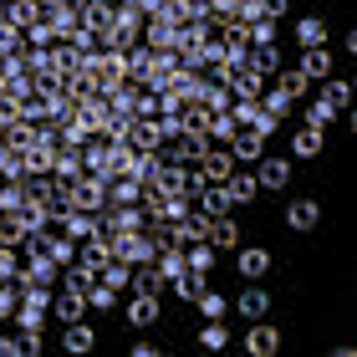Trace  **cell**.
<instances>
[{"label":"cell","instance_id":"obj_37","mask_svg":"<svg viewBox=\"0 0 357 357\" xmlns=\"http://www.w3.org/2000/svg\"><path fill=\"white\" fill-rule=\"evenodd\" d=\"M235 118H230V107H225V112H209V123H204V133H209V143H230L235 138Z\"/></svg>","mask_w":357,"mask_h":357},{"label":"cell","instance_id":"obj_44","mask_svg":"<svg viewBox=\"0 0 357 357\" xmlns=\"http://www.w3.org/2000/svg\"><path fill=\"white\" fill-rule=\"evenodd\" d=\"M21 46H26V31L10 26V21H0V56H15Z\"/></svg>","mask_w":357,"mask_h":357},{"label":"cell","instance_id":"obj_19","mask_svg":"<svg viewBox=\"0 0 357 357\" xmlns=\"http://www.w3.org/2000/svg\"><path fill=\"white\" fill-rule=\"evenodd\" d=\"M209 245H215V250H240V240H245V235H240V225H235V215H215V220H209Z\"/></svg>","mask_w":357,"mask_h":357},{"label":"cell","instance_id":"obj_24","mask_svg":"<svg viewBox=\"0 0 357 357\" xmlns=\"http://www.w3.org/2000/svg\"><path fill=\"white\" fill-rule=\"evenodd\" d=\"M245 67H250V72H261V77H266V82H271V77H275V72H281V46H250V56H245Z\"/></svg>","mask_w":357,"mask_h":357},{"label":"cell","instance_id":"obj_41","mask_svg":"<svg viewBox=\"0 0 357 357\" xmlns=\"http://www.w3.org/2000/svg\"><path fill=\"white\" fill-rule=\"evenodd\" d=\"M112 306H118V291L102 286V281H92L87 286V312H112Z\"/></svg>","mask_w":357,"mask_h":357},{"label":"cell","instance_id":"obj_51","mask_svg":"<svg viewBox=\"0 0 357 357\" xmlns=\"http://www.w3.org/2000/svg\"><path fill=\"white\" fill-rule=\"evenodd\" d=\"M261 6H266L271 21H281V15H286V0H261Z\"/></svg>","mask_w":357,"mask_h":357},{"label":"cell","instance_id":"obj_22","mask_svg":"<svg viewBox=\"0 0 357 357\" xmlns=\"http://www.w3.org/2000/svg\"><path fill=\"white\" fill-rule=\"evenodd\" d=\"M112 21H118V10H112V6H107V0H92V6H82V26L92 31V36H97V41H102V36H107V31H112Z\"/></svg>","mask_w":357,"mask_h":357},{"label":"cell","instance_id":"obj_46","mask_svg":"<svg viewBox=\"0 0 357 357\" xmlns=\"http://www.w3.org/2000/svg\"><path fill=\"white\" fill-rule=\"evenodd\" d=\"M0 357H26V342H21V327H0Z\"/></svg>","mask_w":357,"mask_h":357},{"label":"cell","instance_id":"obj_31","mask_svg":"<svg viewBox=\"0 0 357 357\" xmlns=\"http://www.w3.org/2000/svg\"><path fill=\"white\" fill-rule=\"evenodd\" d=\"M184 178H189V169L184 164H174V158H164V169H158V194H184Z\"/></svg>","mask_w":357,"mask_h":357},{"label":"cell","instance_id":"obj_26","mask_svg":"<svg viewBox=\"0 0 357 357\" xmlns=\"http://www.w3.org/2000/svg\"><path fill=\"white\" fill-rule=\"evenodd\" d=\"M225 87H230L235 97H261V92H266V77H261V72H250V67H235Z\"/></svg>","mask_w":357,"mask_h":357},{"label":"cell","instance_id":"obj_50","mask_svg":"<svg viewBox=\"0 0 357 357\" xmlns=\"http://www.w3.org/2000/svg\"><path fill=\"white\" fill-rule=\"evenodd\" d=\"M133 357H164V347L149 342V337H138V342H133Z\"/></svg>","mask_w":357,"mask_h":357},{"label":"cell","instance_id":"obj_39","mask_svg":"<svg viewBox=\"0 0 357 357\" xmlns=\"http://www.w3.org/2000/svg\"><path fill=\"white\" fill-rule=\"evenodd\" d=\"M199 347H204V352L230 347V327H225V317H220V321H204V327H199Z\"/></svg>","mask_w":357,"mask_h":357},{"label":"cell","instance_id":"obj_33","mask_svg":"<svg viewBox=\"0 0 357 357\" xmlns=\"http://www.w3.org/2000/svg\"><path fill=\"white\" fill-rule=\"evenodd\" d=\"M204 286H209V275H199V271H184V275H174V281H169V291H174L178 301H194Z\"/></svg>","mask_w":357,"mask_h":357},{"label":"cell","instance_id":"obj_21","mask_svg":"<svg viewBox=\"0 0 357 357\" xmlns=\"http://www.w3.org/2000/svg\"><path fill=\"white\" fill-rule=\"evenodd\" d=\"M225 194H230V204H250L255 194H261V184H255V174H250L245 164H240L230 178H225Z\"/></svg>","mask_w":357,"mask_h":357},{"label":"cell","instance_id":"obj_27","mask_svg":"<svg viewBox=\"0 0 357 357\" xmlns=\"http://www.w3.org/2000/svg\"><path fill=\"white\" fill-rule=\"evenodd\" d=\"M194 209H204L209 220H215V215H235V204H230V194H225V184H209L199 199H194Z\"/></svg>","mask_w":357,"mask_h":357},{"label":"cell","instance_id":"obj_23","mask_svg":"<svg viewBox=\"0 0 357 357\" xmlns=\"http://www.w3.org/2000/svg\"><path fill=\"white\" fill-rule=\"evenodd\" d=\"M291 41L296 46H327V21H321V15H301V21L291 26Z\"/></svg>","mask_w":357,"mask_h":357},{"label":"cell","instance_id":"obj_4","mask_svg":"<svg viewBox=\"0 0 357 357\" xmlns=\"http://www.w3.org/2000/svg\"><path fill=\"white\" fill-rule=\"evenodd\" d=\"M194 169H199L204 178H209V184H225V178H230L240 164H235V153H230V143H209V149H204V158H199V164H194Z\"/></svg>","mask_w":357,"mask_h":357},{"label":"cell","instance_id":"obj_29","mask_svg":"<svg viewBox=\"0 0 357 357\" xmlns=\"http://www.w3.org/2000/svg\"><path fill=\"white\" fill-rule=\"evenodd\" d=\"M138 194H143V184H138L133 174L107 178V204H138Z\"/></svg>","mask_w":357,"mask_h":357},{"label":"cell","instance_id":"obj_25","mask_svg":"<svg viewBox=\"0 0 357 357\" xmlns=\"http://www.w3.org/2000/svg\"><path fill=\"white\" fill-rule=\"evenodd\" d=\"M271 82H275V87H281V92L291 97V102H296V97H306V92H312V77H306L301 67H281V72H275V77H271Z\"/></svg>","mask_w":357,"mask_h":357},{"label":"cell","instance_id":"obj_52","mask_svg":"<svg viewBox=\"0 0 357 357\" xmlns=\"http://www.w3.org/2000/svg\"><path fill=\"white\" fill-rule=\"evenodd\" d=\"M0 327H6V321H0Z\"/></svg>","mask_w":357,"mask_h":357},{"label":"cell","instance_id":"obj_38","mask_svg":"<svg viewBox=\"0 0 357 357\" xmlns=\"http://www.w3.org/2000/svg\"><path fill=\"white\" fill-rule=\"evenodd\" d=\"M56 169V143H36L26 153V174H52Z\"/></svg>","mask_w":357,"mask_h":357},{"label":"cell","instance_id":"obj_3","mask_svg":"<svg viewBox=\"0 0 357 357\" xmlns=\"http://www.w3.org/2000/svg\"><path fill=\"white\" fill-rule=\"evenodd\" d=\"M281 342H286V332L271 327L266 317L245 327V352H250V357H275V352H281Z\"/></svg>","mask_w":357,"mask_h":357},{"label":"cell","instance_id":"obj_42","mask_svg":"<svg viewBox=\"0 0 357 357\" xmlns=\"http://www.w3.org/2000/svg\"><path fill=\"white\" fill-rule=\"evenodd\" d=\"M250 46H275V36H281V26L271 21V15H261V21H250Z\"/></svg>","mask_w":357,"mask_h":357},{"label":"cell","instance_id":"obj_30","mask_svg":"<svg viewBox=\"0 0 357 357\" xmlns=\"http://www.w3.org/2000/svg\"><path fill=\"white\" fill-rule=\"evenodd\" d=\"M61 347H67V352H92V347H97V332L87 327V317H82V321H67V337H61Z\"/></svg>","mask_w":357,"mask_h":357},{"label":"cell","instance_id":"obj_15","mask_svg":"<svg viewBox=\"0 0 357 357\" xmlns=\"http://www.w3.org/2000/svg\"><path fill=\"white\" fill-rule=\"evenodd\" d=\"M337 67V56H332V46H301V72L312 77V82H327Z\"/></svg>","mask_w":357,"mask_h":357},{"label":"cell","instance_id":"obj_47","mask_svg":"<svg viewBox=\"0 0 357 357\" xmlns=\"http://www.w3.org/2000/svg\"><path fill=\"white\" fill-rule=\"evenodd\" d=\"M15 306H21V296H15V286H10V281H0V321H6V327H10Z\"/></svg>","mask_w":357,"mask_h":357},{"label":"cell","instance_id":"obj_40","mask_svg":"<svg viewBox=\"0 0 357 357\" xmlns=\"http://www.w3.org/2000/svg\"><path fill=\"white\" fill-rule=\"evenodd\" d=\"M128 275H133V266H128V261H107L97 281H102V286H112V291H118V296H123V291H128Z\"/></svg>","mask_w":357,"mask_h":357},{"label":"cell","instance_id":"obj_32","mask_svg":"<svg viewBox=\"0 0 357 357\" xmlns=\"http://www.w3.org/2000/svg\"><path fill=\"white\" fill-rule=\"evenodd\" d=\"M261 107H266V112H271V118H275V123H281V128H286V118H291V107H296V102H291V97H286L281 87H275V82H271V87L261 92Z\"/></svg>","mask_w":357,"mask_h":357},{"label":"cell","instance_id":"obj_14","mask_svg":"<svg viewBox=\"0 0 357 357\" xmlns=\"http://www.w3.org/2000/svg\"><path fill=\"white\" fill-rule=\"evenodd\" d=\"M107 261H112V255H107V245H102V240L92 235V240H82V245H77V261H72V266L82 271V275H92V281H97Z\"/></svg>","mask_w":357,"mask_h":357},{"label":"cell","instance_id":"obj_45","mask_svg":"<svg viewBox=\"0 0 357 357\" xmlns=\"http://www.w3.org/2000/svg\"><path fill=\"white\" fill-rule=\"evenodd\" d=\"M138 118H158V112H164V97H158L153 87H138Z\"/></svg>","mask_w":357,"mask_h":357},{"label":"cell","instance_id":"obj_12","mask_svg":"<svg viewBox=\"0 0 357 357\" xmlns=\"http://www.w3.org/2000/svg\"><path fill=\"white\" fill-rule=\"evenodd\" d=\"M164 271H158L153 261H143V266H133V275H128V291H138V296H158L164 301Z\"/></svg>","mask_w":357,"mask_h":357},{"label":"cell","instance_id":"obj_8","mask_svg":"<svg viewBox=\"0 0 357 357\" xmlns=\"http://www.w3.org/2000/svg\"><path fill=\"white\" fill-rule=\"evenodd\" d=\"M317 225H321V199L301 194V199H291V204H286V230L306 235V230H317Z\"/></svg>","mask_w":357,"mask_h":357},{"label":"cell","instance_id":"obj_20","mask_svg":"<svg viewBox=\"0 0 357 357\" xmlns=\"http://www.w3.org/2000/svg\"><path fill=\"white\" fill-rule=\"evenodd\" d=\"M52 312H56L61 321H82V317H87V296L61 286V291H52Z\"/></svg>","mask_w":357,"mask_h":357},{"label":"cell","instance_id":"obj_49","mask_svg":"<svg viewBox=\"0 0 357 357\" xmlns=\"http://www.w3.org/2000/svg\"><path fill=\"white\" fill-rule=\"evenodd\" d=\"M10 123H21V102H15V97H0V133H6Z\"/></svg>","mask_w":357,"mask_h":357},{"label":"cell","instance_id":"obj_16","mask_svg":"<svg viewBox=\"0 0 357 357\" xmlns=\"http://www.w3.org/2000/svg\"><path fill=\"white\" fill-rule=\"evenodd\" d=\"M128 143H133L138 153L164 149V128H158V118H133V128H128Z\"/></svg>","mask_w":357,"mask_h":357},{"label":"cell","instance_id":"obj_18","mask_svg":"<svg viewBox=\"0 0 357 357\" xmlns=\"http://www.w3.org/2000/svg\"><path fill=\"white\" fill-rule=\"evenodd\" d=\"M230 153H235V164H255V158L266 153V138L255 133V128H235V138H230Z\"/></svg>","mask_w":357,"mask_h":357},{"label":"cell","instance_id":"obj_11","mask_svg":"<svg viewBox=\"0 0 357 357\" xmlns=\"http://www.w3.org/2000/svg\"><path fill=\"white\" fill-rule=\"evenodd\" d=\"M143 46H153V52H178V26L164 21V15H149V21H143Z\"/></svg>","mask_w":357,"mask_h":357},{"label":"cell","instance_id":"obj_7","mask_svg":"<svg viewBox=\"0 0 357 357\" xmlns=\"http://www.w3.org/2000/svg\"><path fill=\"white\" fill-rule=\"evenodd\" d=\"M209 235V215L204 209H189L178 225H169V245H178V250H189V245H199V240Z\"/></svg>","mask_w":357,"mask_h":357},{"label":"cell","instance_id":"obj_9","mask_svg":"<svg viewBox=\"0 0 357 357\" xmlns=\"http://www.w3.org/2000/svg\"><path fill=\"white\" fill-rule=\"evenodd\" d=\"M235 312H240V321H261V317H271V291H266L261 281H245V291L235 296Z\"/></svg>","mask_w":357,"mask_h":357},{"label":"cell","instance_id":"obj_10","mask_svg":"<svg viewBox=\"0 0 357 357\" xmlns=\"http://www.w3.org/2000/svg\"><path fill=\"white\" fill-rule=\"evenodd\" d=\"M158 317H164V306H158V296H138V291H133V296H128V312H123V321H128V327H158Z\"/></svg>","mask_w":357,"mask_h":357},{"label":"cell","instance_id":"obj_34","mask_svg":"<svg viewBox=\"0 0 357 357\" xmlns=\"http://www.w3.org/2000/svg\"><path fill=\"white\" fill-rule=\"evenodd\" d=\"M194 306H199V317H204V321H220L225 312H230V301H225V296H220L215 286H204L199 296H194Z\"/></svg>","mask_w":357,"mask_h":357},{"label":"cell","instance_id":"obj_17","mask_svg":"<svg viewBox=\"0 0 357 357\" xmlns=\"http://www.w3.org/2000/svg\"><path fill=\"white\" fill-rule=\"evenodd\" d=\"M321 149H327V133L312 123H301L296 133H291V158H321Z\"/></svg>","mask_w":357,"mask_h":357},{"label":"cell","instance_id":"obj_5","mask_svg":"<svg viewBox=\"0 0 357 357\" xmlns=\"http://www.w3.org/2000/svg\"><path fill=\"white\" fill-rule=\"evenodd\" d=\"M271 250L266 245H245V240H240V250H235V271H240V281H266L271 275Z\"/></svg>","mask_w":357,"mask_h":357},{"label":"cell","instance_id":"obj_43","mask_svg":"<svg viewBox=\"0 0 357 357\" xmlns=\"http://www.w3.org/2000/svg\"><path fill=\"white\" fill-rule=\"evenodd\" d=\"M337 118H342V112H337V107L327 102V97H317V102L306 107V123H312V128H321V133H327V123H337Z\"/></svg>","mask_w":357,"mask_h":357},{"label":"cell","instance_id":"obj_35","mask_svg":"<svg viewBox=\"0 0 357 357\" xmlns=\"http://www.w3.org/2000/svg\"><path fill=\"white\" fill-rule=\"evenodd\" d=\"M321 97H327V102L347 118V107H352V82H342V77H327V82H321Z\"/></svg>","mask_w":357,"mask_h":357},{"label":"cell","instance_id":"obj_6","mask_svg":"<svg viewBox=\"0 0 357 357\" xmlns=\"http://www.w3.org/2000/svg\"><path fill=\"white\" fill-rule=\"evenodd\" d=\"M250 174H255V184L271 189V194H286V184H291V164H286V158H271V153L255 158Z\"/></svg>","mask_w":357,"mask_h":357},{"label":"cell","instance_id":"obj_1","mask_svg":"<svg viewBox=\"0 0 357 357\" xmlns=\"http://www.w3.org/2000/svg\"><path fill=\"white\" fill-rule=\"evenodd\" d=\"M204 149H209V133H194V128H178V138H169V143H164V158H174V164L194 169V164L204 158Z\"/></svg>","mask_w":357,"mask_h":357},{"label":"cell","instance_id":"obj_28","mask_svg":"<svg viewBox=\"0 0 357 357\" xmlns=\"http://www.w3.org/2000/svg\"><path fill=\"white\" fill-rule=\"evenodd\" d=\"M36 143H41V133H36V123H10L6 128V149H15V153H31V149H36Z\"/></svg>","mask_w":357,"mask_h":357},{"label":"cell","instance_id":"obj_48","mask_svg":"<svg viewBox=\"0 0 357 357\" xmlns=\"http://www.w3.org/2000/svg\"><path fill=\"white\" fill-rule=\"evenodd\" d=\"M15 266H21V250L0 240V281H10V275H15Z\"/></svg>","mask_w":357,"mask_h":357},{"label":"cell","instance_id":"obj_2","mask_svg":"<svg viewBox=\"0 0 357 357\" xmlns=\"http://www.w3.org/2000/svg\"><path fill=\"white\" fill-rule=\"evenodd\" d=\"M230 118H235L240 128H255L261 138H271L275 128H281V123H275L271 112L261 107V97H235V102H230Z\"/></svg>","mask_w":357,"mask_h":357},{"label":"cell","instance_id":"obj_36","mask_svg":"<svg viewBox=\"0 0 357 357\" xmlns=\"http://www.w3.org/2000/svg\"><path fill=\"white\" fill-rule=\"evenodd\" d=\"M184 261H189V271L209 275V271H215V261H220V250L209 245V240H199V245H189V250H184Z\"/></svg>","mask_w":357,"mask_h":357},{"label":"cell","instance_id":"obj_13","mask_svg":"<svg viewBox=\"0 0 357 357\" xmlns=\"http://www.w3.org/2000/svg\"><path fill=\"white\" fill-rule=\"evenodd\" d=\"M56 178H77V174H87V149L82 143H67L61 138L56 143V169H52Z\"/></svg>","mask_w":357,"mask_h":357}]
</instances>
